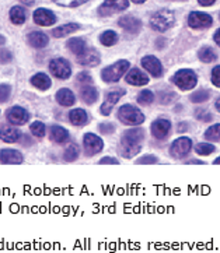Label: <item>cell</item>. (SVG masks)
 Returning <instances> with one entry per match:
<instances>
[{
  "mask_svg": "<svg viewBox=\"0 0 220 253\" xmlns=\"http://www.w3.org/2000/svg\"><path fill=\"white\" fill-rule=\"evenodd\" d=\"M21 137V133L14 126H3L0 129V139L4 143H16Z\"/></svg>",
  "mask_w": 220,
  "mask_h": 253,
  "instance_id": "7402d4cb",
  "label": "cell"
},
{
  "mask_svg": "<svg viewBox=\"0 0 220 253\" xmlns=\"http://www.w3.org/2000/svg\"><path fill=\"white\" fill-rule=\"evenodd\" d=\"M145 140V130L141 127L129 129L123 133L121 139V153L125 158H132L139 154L142 143Z\"/></svg>",
  "mask_w": 220,
  "mask_h": 253,
  "instance_id": "6da1fadb",
  "label": "cell"
},
{
  "mask_svg": "<svg viewBox=\"0 0 220 253\" xmlns=\"http://www.w3.org/2000/svg\"><path fill=\"white\" fill-rule=\"evenodd\" d=\"M30 130H31V133H33L36 137H44L45 125L42 122H39V121L33 122L31 125H30Z\"/></svg>",
  "mask_w": 220,
  "mask_h": 253,
  "instance_id": "8d00e7d4",
  "label": "cell"
},
{
  "mask_svg": "<svg viewBox=\"0 0 220 253\" xmlns=\"http://www.w3.org/2000/svg\"><path fill=\"white\" fill-rule=\"evenodd\" d=\"M98 130L101 134H111L115 131V126L110 122H103L98 125Z\"/></svg>",
  "mask_w": 220,
  "mask_h": 253,
  "instance_id": "ab89813d",
  "label": "cell"
},
{
  "mask_svg": "<svg viewBox=\"0 0 220 253\" xmlns=\"http://www.w3.org/2000/svg\"><path fill=\"white\" fill-rule=\"evenodd\" d=\"M154 101V94L150 90H143L141 94L138 95V102L141 105H150Z\"/></svg>",
  "mask_w": 220,
  "mask_h": 253,
  "instance_id": "e575fe53",
  "label": "cell"
},
{
  "mask_svg": "<svg viewBox=\"0 0 220 253\" xmlns=\"http://www.w3.org/2000/svg\"><path fill=\"white\" fill-rule=\"evenodd\" d=\"M205 137L209 141H219L220 140V123L213 125L208 130L205 131Z\"/></svg>",
  "mask_w": 220,
  "mask_h": 253,
  "instance_id": "836d02e7",
  "label": "cell"
},
{
  "mask_svg": "<svg viewBox=\"0 0 220 253\" xmlns=\"http://www.w3.org/2000/svg\"><path fill=\"white\" fill-rule=\"evenodd\" d=\"M151 134L156 137V139L163 140L166 139L170 133V129H171V123L167 119H157L154 122L151 123Z\"/></svg>",
  "mask_w": 220,
  "mask_h": 253,
  "instance_id": "5bb4252c",
  "label": "cell"
},
{
  "mask_svg": "<svg viewBox=\"0 0 220 253\" xmlns=\"http://www.w3.org/2000/svg\"><path fill=\"white\" fill-rule=\"evenodd\" d=\"M128 6H129V1L128 0H106L100 6L98 13H100V16L107 17V16H111V14H115L118 11H122V10L128 9Z\"/></svg>",
  "mask_w": 220,
  "mask_h": 253,
  "instance_id": "8fae6325",
  "label": "cell"
},
{
  "mask_svg": "<svg viewBox=\"0 0 220 253\" xmlns=\"http://www.w3.org/2000/svg\"><path fill=\"white\" fill-rule=\"evenodd\" d=\"M77 62H79L81 66H86V67H94L100 64L101 58H100V53L96 49H87L83 55L77 56Z\"/></svg>",
  "mask_w": 220,
  "mask_h": 253,
  "instance_id": "ac0fdd59",
  "label": "cell"
},
{
  "mask_svg": "<svg viewBox=\"0 0 220 253\" xmlns=\"http://www.w3.org/2000/svg\"><path fill=\"white\" fill-rule=\"evenodd\" d=\"M26 18H27L26 10L23 9L21 6H14V7H11V10H10V20H11V23H13V24H16V26H21V24H24V23H26Z\"/></svg>",
  "mask_w": 220,
  "mask_h": 253,
  "instance_id": "83f0119b",
  "label": "cell"
},
{
  "mask_svg": "<svg viewBox=\"0 0 220 253\" xmlns=\"http://www.w3.org/2000/svg\"><path fill=\"white\" fill-rule=\"evenodd\" d=\"M53 1L62 7H77V6L84 4L88 0H53Z\"/></svg>",
  "mask_w": 220,
  "mask_h": 253,
  "instance_id": "74e56055",
  "label": "cell"
},
{
  "mask_svg": "<svg viewBox=\"0 0 220 253\" xmlns=\"http://www.w3.org/2000/svg\"><path fill=\"white\" fill-rule=\"evenodd\" d=\"M24 161L23 154L14 149H3L0 150V162L7 164V165H17Z\"/></svg>",
  "mask_w": 220,
  "mask_h": 253,
  "instance_id": "4fadbf2b",
  "label": "cell"
},
{
  "mask_svg": "<svg viewBox=\"0 0 220 253\" xmlns=\"http://www.w3.org/2000/svg\"><path fill=\"white\" fill-rule=\"evenodd\" d=\"M211 95V91H208V90H201V91H195L194 94L189 96V99H191L194 104H202V102L209 101Z\"/></svg>",
  "mask_w": 220,
  "mask_h": 253,
  "instance_id": "d6a6232c",
  "label": "cell"
},
{
  "mask_svg": "<svg viewBox=\"0 0 220 253\" xmlns=\"http://www.w3.org/2000/svg\"><path fill=\"white\" fill-rule=\"evenodd\" d=\"M129 66L131 64H129L128 61L115 62L114 64H111V66L101 70V79L104 80L106 83H116L128 71Z\"/></svg>",
  "mask_w": 220,
  "mask_h": 253,
  "instance_id": "3957f363",
  "label": "cell"
},
{
  "mask_svg": "<svg viewBox=\"0 0 220 253\" xmlns=\"http://www.w3.org/2000/svg\"><path fill=\"white\" fill-rule=\"evenodd\" d=\"M118 119L128 126H138L145 122V115L133 105H123L118 109Z\"/></svg>",
  "mask_w": 220,
  "mask_h": 253,
  "instance_id": "7a4b0ae2",
  "label": "cell"
},
{
  "mask_svg": "<svg viewBox=\"0 0 220 253\" xmlns=\"http://www.w3.org/2000/svg\"><path fill=\"white\" fill-rule=\"evenodd\" d=\"M215 106H216V109H218V111H219V112H220V96H219V98H218V101H216V104H215Z\"/></svg>",
  "mask_w": 220,
  "mask_h": 253,
  "instance_id": "db71d44e",
  "label": "cell"
},
{
  "mask_svg": "<svg viewBox=\"0 0 220 253\" xmlns=\"http://www.w3.org/2000/svg\"><path fill=\"white\" fill-rule=\"evenodd\" d=\"M27 41H28V44L31 45L33 48L41 49V48H45V46L48 45L49 38H48V35L44 34V32H41V31H33V32L28 34Z\"/></svg>",
  "mask_w": 220,
  "mask_h": 253,
  "instance_id": "44dd1931",
  "label": "cell"
},
{
  "mask_svg": "<svg viewBox=\"0 0 220 253\" xmlns=\"http://www.w3.org/2000/svg\"><path fill=\"white\" fill-rule=\"evenodd\" d=\"M216 0H198V3L201 4V6H205V7H208V6H212L213 3H215Z\"/></svg>",
  "mask_w": 220,
  "mask_h": 253,
  "instance_id": "c3c4849f",
  "label": "cell"
},
{
  "mask_svg": "<svg viewBox=\"0 0 220 253\" xmlns=\"http://www.w3.org/2000/svg\"><path fill=\"white\" fill-rule=\"evenodd\" d=\"M23 4H26V6H33L34 3H36V0H20Z\"/></svg>",
  "mask_w": 220,
  "mask_h": 253,
  "instance_id": "f907efd6",
  "label": "cell"
},
{
  "mask_svg": "<svg viewBox=\"0 0 220 253\" xmlns=\"http://www.w3.org/2000/svg\"><path fill=\"white\" fill-rule=\"evenodd\" d=\"M69 121L73 126H84L88 122V115L83 108H76L69 112Z\"/></svg>",
  "mask_w": 220,
  "mask_h": 253,
  "instance_id": "cb8c5ba5",
  "label": "cell"
},
{
  "mask_svg": "<svg viewBox=\"0 0 220 253\" xmlns=\"http://www.w3.org/2000/svg\"><path fill=\"white\" fill-rule=\"evenodd\" d=\"M68 48L76 56H80V55H83L87 51V45L84 42V39H81V38H72V39H69L68 41Z\"/></svg>",
  "mask_w": 220,
  "mask_h": 253,
  "instance_id": "484cf974",
  "label": "cell"
},
{
  "mask_svg": "<svg viewBox=\"0 0 220 253\" xmlns=\"http://www.w3.org/2000/svg\"><path fill=\"white\" fill-rule=\"evenodd\" d=\"M83 147L87 157H93L104 149V141L94 133H86L83 137Z\"/></svg>",
  "mask_w": 220,
  "mask_h": 253,
  "instance_id": "52a82bcc",
  "label": "cell"
},
{
  "mask_svg": "<svg viewBox=\"0 0 220 253\" xmlns=\"http://www.w3.org/2000/svg\"><path fill=\"white\" fill-rule=\"evenodd\" d=\"M142 66L154 77H161L163 76V66H161L159 59L154 58V56H150V55L149 56H145L142 59Z\"/></svg>",
  "mask_w": 220,
  "mask_h": 253,
  "instance_id": "9a60e30c",
  "label": "cell"
},
{
  "mask_svg": "<svg viewBox=\"0 0 220 253\" xmlns=\"http://www.w3.org/2000/svg\"><path fill=\"white\" fill-rule=\"evenodd\" d=\"M77 81H79L80 84L87 86V84H91V83H93V77H91V74L87 73V71H81V73L77 74Z\"/></svg>",
  "mask_w": 220,
  "mask_h": 253,
  "instance_id": "7bdbcfd3",
  "label": "cell"
},
{
  "mask_svg": "<svg viewBox=\"0 0 220 253\" xmlns=\"http://www.w3.org/2000/svg\"><path fill=\"white\" fill-rule=\"evenodd\" d=\"M49 70L59 80H68L72 76L71 63L63 58H55L49 62Z\"/></svg>",
  "mask_w": 220,
  "mask_h": 253,
  "instance_id": "8992f818",
  "label": "cell"
},
{
  "mask_svg": "<svg viewBox=\"0 0 220 253\" xmlns=\"http://www.w3.org/2000/svg\"><path fill=\"white\" fill-rule=\"evenodd\" d=\"M80 28L79 24H76V23H68V24H65V26H61L58 27V28H55L52 31V35L55 38H63V36H66V35L72 34V32H74V31H77Z\"/></svg>",
  "mask_w": 220,
  "mask_h": 253,
  "instance_id": "f1b7e54d",
  "label": "cell"
},
{
  "mask_svg": "<svg viewBox=\"0 0 220 253\" xmlns=\"http://www.w3.org/2000/svg\"><path fill=\"white\" fill-rule=\"evenodd\" d=\"M173 81L177 87L183 91H188V90H192L198 83V77L192 70L189 69H181L177 71L173 77Z\"/></svg>",
  "mask_w": 220,
  "mask_h": 253,
  "instance_id": "5b68a950",
  "label": "cell"
},
{
  "mask_svg": "<svg viewBox=\"0 0 220 253\" xmlns=\"http://www.w3.org/2000/svg\"><path fill=\"white\" fill-rule=\"evenodd\" d=\"M118 24L121 28H123L128 34L136 35L142 28V21L139 18L131 17V16H125V17L119 18Z\"/></svg>",
  "mask_w": 220,
  "mask_h": 253,
  "instance_id": "e0dca14e",
  "label": "cell"
},
{
  "mask_svg": "<svg viewBox=\"0 0 220 253\" xmlns=\"http://www.w3.org/2000/svg\"><path fill=\"white\" fill-rule=\"evenodd\" d=\"M215 164H216V165H220V157L215 159Z\"/></svg>",
  "mask_w": 220,
  "mask_h": 253,
  "instance_id": "680465c9",
  "label": "cell"
},
{
  "mask_svg": "<svg viewBox=\"0 0 220 253\" xmlns=\"http://www.w3.org/2000/svg\"><path fill=\"white\" fill-rule=\"evenodd\" d=\"M56 17L51 10L48 9H37L34 11V23L41 27H49L55 24Z\"/></svg>",
  "mask_w": 220,
  "mask_h": 253,
  "instance_id": "2e32d148",
  "label": "cell"
},
{
  "mask_svg": "<svg viewBox=\"0 0 220 253\" xmlns=\"http://www.w3.org/2000/svg\"><path fill=\"white\" fill-rule=\"evenodd\" d=\"M100 164L101 165H106V164H112V165H118L119 162L115 159V158H111V157H104L103 159H100Z\"/></svg>",
  "mask_w": 220,
  "mask_h": 253,
  "instance_id": "7dc6e473",
  "label": "cell"
},
{
  "mask_svg": "<svg viewBox=\"0 0 220 253\" xmlns=\"http://www.w3.org/2000/svg\"><path fill=\"white\" fill-rule=\"evenodd\" d=\"M174 21H176V17L173 14V11L170 10H160L157 13H154L151 18H150V26L153 30L156 31H167L168 28L174 26Z\"/></svg>",
  "mask_w": 220,
  "mask_h": 253,
  "instance_id": "277c9868",
  "label": "cell"
},
{
  "mask_svg": "<svg viewBox=\"0 0 220 253\" xmlns=\"http://www.w3.org/2000/svg\"><path fill=\"white\" fill-rule=\"evenodd\" d=\"M212 83L216 87H220V66H216L215 69L212 70Z\"/></svg>",
  "mask_w": 220,
  "mask_h": 253,
  "instance_id": "f6af8a7d",
  "label": "cell"
},
{
  "mask_svg": "<svg viewBox=\"0 0 220 253\" xmlns=\"http://www.w3.org/2000/svg\"><path fill=\"white\" fill-rule=\"evenodd\" d=\"M136 162L138 164H156L157 162V158L154 157V156H145V157L139 158Z\"/></svg>",
  "mask_w": 220,
  "mask_h": 253,
  "instance_id": "bcb514c9",
  "label": "cell"
},
{
  "mask_svg": "<svg viewBox=\"0 0 220 253\" xmlns=\"http://www.w3.org/2000/svg\"><path fill=\"white\" fill-rule=\"evenodd\" d=\"M116 41H118V35L115 31H106L100 36V42L104 46H112L116 44Z\"/></svg>",
  "mask_w": 220,
  "mask_h": 253,
  "instance_id": "1f68e13d",
  "label": "cell"
},
{
  "mask_svg": "<svg viewBox=\"0 0 220 253\" xmlns=\"http://www.w3.org/2000/svg\"><path fill=\"white\" fill-rule=\"evenodd\" d=\"M55 96H56V102L62 106H72L76 102V96L69 88H61Z\"/></svg>",
  "mask_w": 220,
  "mask_h": 253,
  "instance_id": "603a6c76",
  "label": "cell"
},
{
  "mask_svg": "<svg viewBox=\"0 0 220 253\" xmlns=\"http://www.w3.org/2000/svg\"><path fill=\"white\" fill-rule=\"evenodd\" d=\"M192 150V141L189 137H178V139L171 144V149H170V154L177 159H181V158L186 157Z\"/></svg>",
  "mask_w": 220,
  "mask_h": 253,
  "instance_id": "ba28073f",
  "label": "cell"
},
{
  "mask_svg": "<svg viewBox=\"0 0 220 253\" xmlns=\"http://www.w3.org/2000/svg\"><path fill=\"white\" fill-rule=\"evenodd\" d=\"M199 59L205 63H211V62H215L218 59L216 56V52L212 49L211 46H203L202 49L199 51Z\"/></svg>",
  "mask_w": 220,
  "mask_h": 253,
  "instance_id": "4dcf8cb0",
  "label": "cell"
},
{
  "mask_svg": "<svg viewBox=\"0 0 220 253\" xmlns=\"http://www.w3.org/2000/svg\"><path fill=\"white\" fill-rule=\"evenodd\" d=\"M186 127H188V126H186V125H183V126H181V127H178V130H180V131H184L185 129H186Z\"/></svg>",
  "mask_w": 220,
  "mask_h": 253,
  "instance_id": "9f6ffc18",
  "label": "cell"
},
{
  "mask_svg": "<svg viewBox=\"0 0 220 253\" xmlns=\"http://www.w3.org/2000/svg\"><path fill=\"white\" fill-rule=\"evenodd\" d=\"M159 99H160V104L168 105V104H171V102L176 99V94H174V93H161L159 96Z\"/></svg>",
  "mask_w": 220,
  "mask_h": 253,
  "instance_id": "b9f144b4",
  "label": "cell"
},
{
  "mask_svg": "<svg viewBox=\"0 0 220 253\" xmlns=\"http://www.w3.org/2000/svg\"><path fill=\"white\" fill-rule=\"evenodd\" d=\"M49 137L58 144H65V143L69 141L71 136H69V131L66 130L65 127H62L59 125H53L49 129Z\"/></svg>",
  "mask_w": 220,
  "mask_h": 253,
  "instance_id": "ffe728a7",
  "label": "cell"
},
{
  "mask_svg": "<svg viewBox=\"0 0 220 253\" xmlns=\"http://www.w3.org/2000/svg\"><path fill=\"white\" fill-rule=\"evenodd\" d=\"M213 39H215V42H216V44L220 46V28L218 30V31H216V32H215V36H213Z\"/></svg>",
  "mask_w": 220,
  "mask_h": 253,
  "instance_id": "681fc988",
  "label": "cell"
},
{
  "mask_svg": "<svg viewBox=\"0 0 220 253\" xmlns=\"http://www.w3.org/2000/svg\"><path fill=\"white\" fill-rule=\"evenodd\" d=\"M21 139H24V141H26V146H27V147H28V146H31V141H30V139H28L27 136H23V134H21Z\"/></svg>",
  "mask_w": 220,
  "mask_h": 253,
  "instance_id": "816d5d0a",
  "label": "cell"
},
{
  "mask_svg": "<svg viewBox=\"0 0 220 253\" xmlns=\"http://www.w3.org/2000/svg\"><path fill=\"white\" fill-rule=\"evenodd\" d=\"M11 59H13V55H11L10 51H7V49H1V51H0V63H1V64L9 63Z\"/></svg>",
  "mask_w": 220,
  "mask_h": 253,
  "instance_id": "ee69618b",
  "label": "cell"
},
{
  "mask_svg": "<svg viewBox=\"0 0 220 253\" xmlns=\"http://www.w3.org/2000/svg\"><path fill=\"white\" fill-rule=\"evenodd\" d=\"M6 119L14 126H23L30 121V114L23 106H11L6 112Z\"/></svg>",
  "mask_w": 220,
  "mask_h": 253,
  "instance_id": "9c48e42d",
  "label": "cell"
},
{
  "mask_svg": "<svg viewBox=\"0 0 220 253\" xmlns=\"http://www.w3.org/2000/svg\"><path fill=\"white\" fill-rule=\"evenodd\" d=\"M195 151L199 156H209V154H212L215 151V146L208 144V143H199V144L195 146Z\"/></svg>",
  "mask_w": 220,
  "mask_h": 253,
  "instance_id": "d590c367",
  "label": "cell"
},
{
  "mask_svg": "<svg viewBox=\"0 0 220 253\" xmlns=\"http://www.w3.org/2000/svg\"><path fill=\"white\" fill-rule=\"evenodd\" d=\"M6 44V38L3 36V35H0V45H4Z\"/></svg>",
  "mask_w": 220,
  "mask_h": 253,
  "instance_id": "11a10c76",
  "label": "cell"
},
{
  "mask_svg": "<svg viewBox=\"0 0 220 253\" xmlns=\"http://www.w3.org/2000/svg\"><path fill=\"white\" fill-rule=\"evenodd\" d=\"M125 94H126V91H125L123 88H116V90L110 91L106 95V99H104V102L101 105V108H100V112L104 115V116H108V115L111 114L112 108L116 105V102H118Z\"/></svg>",
  "mask_w": 220,
  "mask_h": 253,
  "instance_id": "30bf717a",
  "label": "cell"
},
{
  "mask_svg": "<svg viewBox=\"0 0 220 253\" xmlns=\"http://www.w3.org/2000/svg\"><path fill=\"white\" fill-rule=\"evenodd\" d=\"M186 164H203L202 161H198V159H192V161H188Z\"/></svg>",
  "mask_w": 220,
  "mask_h": 253,
  "instance_id": "f5cc1de1",
  "label": "cell"
},
{
  "mask_svg": "<svg viewBox=\"0 0 220 253\" xmlns=\"http://www.w3.org/2000/svg\"><path fill=\"white\" fill-rule=\"evenodd\" d=\"M219 18H220V14H219Z\"/></svg>",
  "mask_w": 220,
  "mask_h": 253,
  "instance_id": "91938a15",
  "label": "cell"
},
{
  "mask_svg": "<svg viewBox=\"0 0 220 253\" xmlns=\"http://www.w3.org/2000/svg\"><path fill=\"white\" fill-rule=\"evenodd\" d=\"M195 116H196V119H199L202 122H211L212 121V114L208 112L206 109H196L195 111Z\"/></svg>",
  "mask_w": 220,
  "mask_h": 253,
  "instance_id": "60d3db41",
  "label": "cell"
},
{
  "mask_svg": "<svg viewBox=\"0 0 220 253\" xmlns=\"http://www.w3.org/2000/svg\"><path fill=\"white\" fill-rule=\"evenodd\" d=\"M80 156V149L77 144H74V143H72L69 144L65 151H63V159L65 161H68V162H73V161H76Z\"/></svg>",
  "mask_w": 220,
  "mask_h": 253,
  "instance_id": "f546056e",
  "label": "cell"
},
{
  "mask_svg": "<svg viewBox=\"0 0 220 253\" xmlns=\"http://www.w3.org/2000/svg\"><path fill=\"white\" fill-rule=\"evenodd\" d=\"M30 83H31L36 88L42 90V91L51 88V86H52L51 79H49L48 74H45V73H37V74H34V76L31 77V80H30Z\"/></svg>",
  "mask_w": 220,
  "mask_h": 253,
  "instance_id": "d4e9b609",
  "label": "cell"
},
{
  "mask_svg": "<svg viewBox=\"0 0 220 253\" xmlns=\"http://www.w3.org/2000/svg\"><path fill=\"white\" fill-rule=\"evenodd\" d=\"M126 83L131 86H145L149 83V77L142 71V70L133 67L132 70H129V73L126 74Z\"/></svg>",
  "mask_w": 220,
  "mask_h": 253,
  "instance_id": "d6986e66",
  "label": "cell"
},
{
  "mask_svg": "<svg viewBox=\"0 0 220 253\" xmlns=\"http://www.w3.org/2000/svg\"><path fill=\"white\" fill-rule=\"evenodd\" d=\"M10 95H11V87L9 84H0V104L7 102Z\"/></svg>",
  "mask_w": 220,
  "mask_h": 253,
  "instance_id": "f35d334b",
  "label": "cell"
},
{
  "mask_svg": "<svg viewBox=\"0 0 220 253\" xmlns=\"http://www.w3.org/2000/svg\"><path fill=\"white\" fill-rule=\"evenodd\" d=\"M133 3H138V4H141V3H145L146 0H132Z\"/></svg>",
  "mask_w": 220,
  "mask_h": 253,
  "instance_id": "6f0895ef",
  "label": "cell"
},
{
  "mask_svg": "<svg viewBox=\"0 0 220 253\" xmlns=\"http://www.w3.org/2000/svg\"><path fill=\"white\" fill-rule=\"evenodd\" d=\"M188 24L192 28H208L213 24V18L206 13H199V11H192L188 17Z\"/></svg>",
  "mask_w": 220,
  "mask_h": 253,
  "instance_id": "7c38bea8",
  "label": "cell"
},
{
  "mask_svg": "<svg viewBox=\"0 0 220 253\" xmlns=\"http://www.w3.org/2000/svg\"><path fill=\"white\" fill-rule=\"evenodd\" d=\"M80 96H81V99H83L86 104L93 105L98 99V91L93 87V86L87 84V86H84V87L81 88Z\"/></svg>",
  "mask_w": 220,
  "mask_h": 253,
  "instance_id": "4316f807",
  "label": "cell"
}]
</instances>
